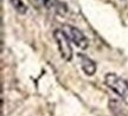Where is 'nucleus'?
Returning a JSON list of instances; mask_svg holds the SVG:
<instances>
[{
	"instance_id": "obj_1",
	"label": "nucleus",
	"mask_w": 128,
	"mask_h": 116,
	"mask_svg": "<svg viewBox=\"0 0 128 116\" xmlns=\"http://www.w3.org/2000/svg\"><path fill=\"white\" fill-rule=\"evenodd\" d=\"M104 83L120 98H122L124 101L128 102V82L126 79L118 76L116 74L109 72L104 76Z\"/></svg>"
},
{
	"instance_id": "obj_2",
	"label": "nucleus",
	"mask_w": 128,
	"mask_h": 116,
	"mask_svg": "<svg viewBox=\"0 0 128 116\" xmlns=\"http://www.w3.org/2000/svg\"><path fill=\"white\" fill-rule=\"evenodd\" d=\"M54 38H55L56 43H57V46H58V51L60 55L62 57V59L70 62L74 56V50L71 47V40L68 38V36L63 32L62 28H57L55 32H54Z\"/></svg>"
},
{
	"instance_id": "obj_3",
	"label": "nucleus",
	"mask_w": 128,
	"mask_h": 116,
	"mask_svg": "<svg viewBox=\"0 0 128 116\" xmlns=\"http://www.w3.org/2000/svg\"><path fill=\"white\" fill-rule=\"evenodd\" d=\"M60 28L63 30V32L68 36L69 39H70L78 49L86 50L88 47V45H89L88 38L84 36V33H83L80 28L75 27L72 25H69V24H64Z\"/></svg>"
},
{
	"instance_id": "obj_4",
	"label": "nucleus",
	"mask_w": 128,
	"mask_h": 116,
	"mask_svg": "<svg viewBox=\"0 0 128 116\" xmlns=\"http://www.w3.org/2000/svg\"><path fill=\"white\" fill-rule=\"evenodd\" d=\"M77 62L80 66H81V69L84 74L87 75V76H94L96 72V69H97V66H96V63L92 58H89L88 56L86 55H83V53H77Z\"/></svg>"
},
{
	"instance_id": "obj_5",
	"label": "nucleus",
	"mask_w": 128,
	"mask_h": 116,
	"mask_svg": "<svg viewBox=\"0 0 128 116\" xmlns=\"http://www.w3.org/2000/svg\"><path fill=\"white\" fill-rule=\"evenodd\" d=\"M46 9H49L50 12L57 14V15H60V17H65L69 12L68 6L60 0H50L49 6Z\"/></svg>"
},
{
	"instance_id": "obj_6",
	"label": "nucleus",
	"mask_w": 128,
	"mask_h": 116,
	"mask_svg": "<svg viewBox=\"0 0 128 116\" xmlns=\"http://www.w3.org/2000/svg\"><path fill=\"white\" fill-rule=\"evenodd\" d=\"M108 108H109V110L112 112V114L114 116H127L126 109H124V106H122L118 100H114V98L109 100Z\"/></svg>"
},
{
	"instance_id": "obj_7",
	"label": "nucleus",
	"mask_w": 128,
	"mask_h": 116,
	"mask_svg": "<svg viewBox=\"0 0 128 116\" xmlns=\"http://www.w3.org/2000/svg\"><path fill=\"white\" fill-rule=\"evenodd\" d=\"M14 11L19 14H26L28 13V6L25 5L23 0H10Z\"/></svg>"
},
{
	"instance_id": "obj_8",
	"label": "nucleus",
	"mask_w": 128,
	"mask_h": 116,
	"mask_svg": "<svg viewBox=\"0 0 128 116\" xmlns=\"http://www.w3.org/2000/svg\"><path fill=\"white\" fill-rule=\"evenodd\" d=\"M30 2H31L32 6L36 7V8L44 9V8H48L50 0H30Z\"/></svg>"
}]
</instances>
